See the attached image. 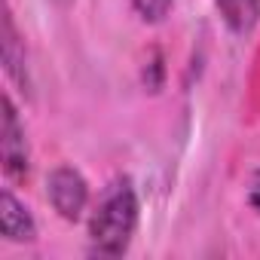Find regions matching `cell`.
I'll return each mask as SVG.
<instances>
[{"label":"cell","instance_id":"obj_1","mask_svg":"<svg viewBox=\"0 0 260 260\" xmlns=\"http://www.w3.org/2000/svg\"><path fill=\"white\" fill-rule=\"evenodd\" d=\"M138 230V193L128 178H116L98 196L89 214V245L98 257H119L128 251Z\"/></svg>","mask_w":260,"mask_h":260},{"label":"cell","instance_id":"obj_2","mask_svg":"<svg viewBox=\"0 0 260 260\" xmlns=\"http://www.w3.org/2000/svg\"><path fill=\"white\" fill-rule=\"evenodd\" d=\"M46 199L64 220H80L89 205V184L74 166H58L46 178Z\"/></svg>","mask_w":260,"mask_h":260},{"label":"cell","instance_id":"obj_3","mask_svg":"<svg viewBox=\"0 0 260 260\" xmlns=\"http://www.w3.org/2000/svg\"><path fill=\"white\" fill-rule=\"evenodd\" d=\"M0 159H4V172L13 181H25L31 172V150L25 138V125L10 101L4 95V119H0Z\"/></svg>","mask_w":260,"mask_h":260},{"label":"cell","instance_id":"obj_4","mask_svg":"<svg viewBox=\"0 0 260 260\" xmlns=\"http://www.w3.org/2000/svg\"><path fill=\"white\" fill-rule=\"evenodd\" d=\"M0 226H4V239L7 242H34L37 239V220L34 214L25 208V202L16 199L13 190L0 193Z\"/></svg>","mask_w":260,"mask_h":260},{"label":"cell","instance_id":"obj_5","mask_svg":"<svg viewBox=\"0 0 260 260\" xmlns=\"http://www.w3.org/2000/svg\"><path fill=\"white\" fill-rule=\"evenodd\" d=\"M25 46L19 40V31L13 25V13L7 10L4 13V68H7V77L16 80L22 86V92L28 89V64H25Z\"/></svg>","mask_w":260,"mask_h":260},{"label":"cell","instance_id":"obj_6","mask_svg":"<svg viewBox=\"0 0 260 260\" xmlns=\"http://www.w3.org/2000/svg\"><path fill=\"white\" fill-rule=\"evenodd\" d=\"M217 13L223 16V22L236 31V34H245L254 28L257 22V13H260V0H214Z\"/></svg>","mask_w":260,"mask_h":260},{"label":"cell","instance_id":"obj_7","mask_svg":"<svg viewBox=\"0 0 260 260\" xmlns=\"http://www.w3.org/2000/svg\"><path fill=\"white\" fill-rule=\"evenodd\" d=\"M132 7H135V13L144 19V22H162L169 13H172V7H175V0H132Z\"/></svg>","mask_w":260,"mask_h":260},{"label":"cell","instance_id":"obj_8","mask_svg":"<svg viewBox=\"0 0 260 260\" xmlns=\"http://www.w3.org/2000/svg\"><path fill=\"white\" fill-rule=\"evenodd\" d=\"M162 74H166V68H162V52L153 49V52H150V61H144V86H147L150 92H159Z\"/></svg>","mask_w":260,"mask_h":260},{"label":"cell","instance_id":"obj_9","mask_svg":"<svg viewBox=\"0 0 260 260\" xmlns=\"http://www.w3.org/2000/svg\"><path fill=\"white\" fill-rule=\"evenodd\" d=\"M248 202L260 211V172L251 178V187H248Z\"/></svg>","mask_w":260,"mask_h":260}]
</instances>
